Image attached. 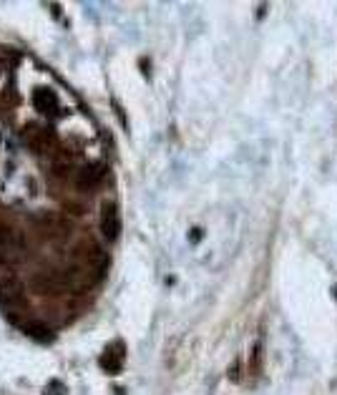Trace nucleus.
<instances>
[{"label": "nucleus", "instance_id": "obj_12", "mask_svg": "<svg viewBox=\"0 0 337 395\" xmlns=\"http://www.w3.org/2000/svg\"><path fill=\"white\" fill-rule=\"evenodd\" d=\"M45 393H55V395H65V393H68V390H65V388H63V383H58V380H53V383H50V390H45Z\"/></svg>", "mask_w": 337, "mask_h": 395}, {"label": "nucleus", "instance_id": "obj_8", "mask_svg": "<svg viewBox=\"0 0 337 395\" xmlns=\"http://www.w3.org/2000/svg\"><path fill=\"white\" fill-rule=\"evenodd\" d=\"M33 106L38 113L43 116H58L60 113V98L58 93H53L50 88H38L33 93Z\"/></svg>", "mask_w": 337, "mask_h": 395}, {"label": "nucleus", "instance_id": "obj_2", "mask_svg": "<svg viewBox=\"0 0 337 395\" xmlns=\"http://www.w3.org/2000/svg\"><path fill=\"white\" fill-rule=\"evenodd\" d=\"M25 249H28V234L13 222L0 219V252L5 254V259L8 254H25Z\"/></svg>", "mask_w": 337, "mask_h": 395}, {"label": "nucleus", "instance_id": "obj_1", "mask_svg": "<svg viewBox=\"0 0 337 395\" xmlns=\"http://www.w3.org/2000/svg\"><path fill=\"white\" fill-rule=\"evenodd\" d=\"M23 144L33 154H48L55 149V134H53V128H48L43 123H28L23 131Z\"/></svg>", "mask_w": 337, "mask_h": 395}, {"label": "nucleus", "instance_id": "obj_14", "mask_svg": "<svg viewBox=\"0 0 337 395\" xmlns=\"http://www.w3.org/2000/svg\"><path fill=\"white\" fill-rule=\"evenodd\" d=\"M201 239V229L196 227V229H191V242H199Z\"/></svg>", "mask_w": 337, "mask_h": 395}, {"label": "nucleus", "instance_id": "obj_4", "mask_svg": "<svg viewBox=\"0 0 337 395\" xmlns=\"http://www.w3.org/2000/svg\"><path fill=\"white\" fill-rule=\"evenodd\" d=\"M25 290H23V282L15 277V275H8L0 280V305H5L8 310H15L23 305V297Z\"/></svg>", "mask_w": 337, "mask_h": 395}, {"label": "nucleus", "instance_id": "obj_3", "mask_svg": "<svg viewBox=\"0 0 337 395\" xmlns=\"http://www.w3.org/2000/svg\"><path fill=\"white\" fill-rule=\"evenodd\" d=\"M106 176H108V166L103 161H91V164H81V169L73 176V184L81 191H93L106 181Z\"/></svg>", "mask_w": 337, "mask_h": 395}, {"label": "nucleus", "instance_id": "obj_13", "mask_svg": "<svg viewBox=\"0 0 337 395\" xmlns=\"http://www.w3.org/2000/svg\"><path fill=\"white\" fill-rule=\"evenodd\" d=\"M239 365H242V360H234V365H232V370H229V378L237 383L239 380Z\"/></svg>", "mask_w": 337, "mask_h": 395}, {"label": "nucleus", "instance_id": "obj_11", "mask_svg": "<svg viewBox=\"0 0 337 395\" xmlns=\"http://www.w3.org/2000/svg\"><path fill=\"white\" fill-rule=\"evenodd\" d=\"M259 368H262V343H257L252 350V373H259Z\"/></svg>", "mask_w": 337, "mask_h": 395}, {"label": "nucleus", "instance_id": "obj_5", "mask_svg": "<svg viewBox=\"0 0 337 395\" xmlns=\"http://www.w3.org/2000/svg\"><path fill=\"white\" fill-rule=\"evenodd\" d=\"M78 169H81V164H78V159H76L71 151L55 154V156L50 159V174H53L55 179H60V181H65V179L73 181V176H76Z\"/></svg>", "mask_w": 337, "mask_h": 395}, {"label": "nucleus", "instance_id": "obj_6", "mask_svg": "<svg viewBox=\"0 0 337 395\" xmlns=\"http://www.w3.org/2000/svg\"><path fill=\"white\" fill-rule=\"evenodd\" d=\"M101 234L108 242H116L121 234V214H118V207L113 202H106L101 207Z\"/></svg>", "mask_w": 337, "mask_h": 395}, {"label": "nucleus", "instance_id": "obj_7", "mask_svg": "<svg viewBox=\"0 0 337 395\" xmlns=\"http://www.w3.org/2000/svg\"><path fill=\"white\" fill-rule=\"evenodd\" d=\"M123 360H126V345H123V340H116V343H111V345L103 350V355H101V368L108 370L111 375H116V373H121Z\"/></svg>", "mask_w": 337, "mask_h": 395}, {"label": "nucleus", "instance_id": "obj_9", "mask_svg": "<svg viewBox=\"0 0 337 395\" xmlns=\"http://www.w3.org/2000/svg\"><path fill=\"white\" fill-rule=\"evenodd\" d=\"M23 330H25L33 340H38V343H50V340H53V330L48 327V322H43V320L28 317V320L23 322Z\"/></svg>", "mask_w": 337, "mask_h": 395}, {"label": "nucleus", "instance_id": "obj_10", "mask_svg": "<svg viewBox=\"0 0 337 395\" xmlns=\"http://www.w3.org/2000/svg\"><path fill=\"white\" fill-rule=\"evenodd\" d=\"M63 212H68V214H73V217H83L88 209H86L83 202H63Z\"/></svg>", "mask_w": 337, "mask_h": 395}]
</instances>
